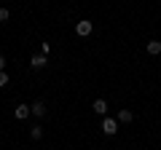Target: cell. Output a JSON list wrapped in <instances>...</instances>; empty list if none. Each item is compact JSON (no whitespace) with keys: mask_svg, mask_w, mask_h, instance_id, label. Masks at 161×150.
Wrapping results in <instances>:
<instances>
[{"mask_svg":"<svg viewBox=\"0 0 161 150\" xmlns=\"http://www.w3.org/2000/svg\"><path fill=\"white\" fill-rule=\"evenodd\" d=\"M115 131H118V121H115V118H105V121H102V134L113 137Z\"/></svg>","mask_w":161,"mask_h":150,"instance_id":"6da1fadb","label":"cell"},{"mask_svg":"<svg viewBox=\"0 0 161 150\" xmlns=\"http://www.w3.org/2000/svg\"><path fill=\"white\" fill-rule=\"evenodd\" d=\"M92 29H94V24H92V22H78V24H75V32H78L80 38L92 35Z\"/></svg>","mask_w":161,"mask_h":150,"instance_id":"7a4b0ae2","label":"cell"},{"mask_svg":"<svg viewBox=\"0 0 161 150\" xmlns=\"http://www.w3.org/2000/svg\"><path fill=\"white\" fill-rule=\"evenodd\" d=\"M92 110L97 113V115H105V113H108V102H105V99H94Z\"/></svg>","mask_w":161,"mask_h":150,"instance_id":"3957f363","label":"cell"},{"mask_svg":"<svg viewBox=\"0 0 161 150\" xmlns=\"http://www.w3.org/2000/svg\"><path fill=\"white\" fill-rule=\"evenodd\" d=\"M32 115V110H30V104H19L16 107V121H24V118Z\"/></svg>","mask_w":161,"mask_h":150,"instance_id":"277c9868","label":"cell"},{"mask_svg":"<svg viewBox=\"0 0 161 150\" xmlns=\"http://www.w3.org/2000/svg\"><path fill=\"white\" fill-rule=\"evenodd\" d=\"M132 113H129V110H121V113H118V118H115V121H118V123H132Z\"/></svg>","mask_w":161,"mask_h":150,"instance_id":"5b68a950","label":"cell"},{"mask_svg":"<svg viewBox=\"0 0 161 150\" xmlns=\"http://www.w3.org/2000/svg\"><path fill=\"white\" fill-rule=\"evenodd\" d=\"M30 110H32V115H43V113H46V104L35 102V104H30Z\"/></svg>","mask_w":161,"mask_h":150,"instance_id":"8992f818","label":"cell"},{"mask_svg":"<svg viewBox=\"0 0 161 150\" xmlns=\"http://www.w3.org/2000/svg\"><path fill=\"white\" fill-rule=\"evenodd\" d=\"M148 54H153V56H156V54H161V43L158 40H150L148 43Z\"/></svg>","mask_w":161,"mask_h":150,"instance_id":"52a82bcc","label":"cell"},{"mask_svg":"<svg viewBox=\"0 0 161 150\" xmlns=\"http://www.w3.org/2000/svg\"><path fill=\"white\" fill-rule=\"evenodd\" d=\"M30 64H32L35 70H38V67H43V64H46V56H38V54H35V56L30 59Z\"/></svg>","mask_w":161,"mask_h":150,"instance_id":"ba28073f","label":"cell"},{"mask_svg":"<svg viewBox=\"0 0 161 150\" xmlns=\"http://www.w3.org/2000/svg\"><path fill=\"white\" fill-rule=\"evenodd\" d=\"M30 137H32V139H40V137H43V129H38V126H35L32 131H30Z\"/></svg>","mask_w":161,"mask_h":150,"instance_id":"9c48e42d","label":"cell"},{"mask_svg":"<svg viewBox=\"0 0 161 150\" xmlns=\"http://www.w3.org/2000/svg\"><path fill=\"white\" fill-rule=\"evenodd\" d=\"M6 83H8V75L3 72V70H0V86H6Z\"/></svg>","mask_w":161,"mask_h":150,"instance_id":"30bf717a","label":"cell"},{"mask_svg":"<svg viewBox=\"0 0 161 150\" xmlns=\"http://www.w3.org/2000/svg\"><path fill=\"white\" fill-rule=\"evenodd\" d=\"M0 22H8V11L6 8H0Z\"/></svg>","mask_w":161,"mask_h":150,"instance_id":"8fae6325","label":"cell"},{"mask_svg":"<svg viewBox=\"0 0 161 150\" xmlns=\"http://www.w3.org/2000/svg\"><path fill=\"white\" fill-rule=\"evenodd\" d=\"M6 67V56H3V54H0V70Z\"/></svg>","mask_w":161,"mask_h":150,"instance_id":"7c38bea8","label":"cell"}]
</instances>
